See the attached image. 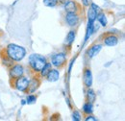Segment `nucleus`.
<instances>
[{
  "label": "nucleus",
  "mask_w": 125,
  "mask_h": 121,
  "mask_svg": "<svg viewBox=\"0 0 125 121\" xmlns=\"http://www.w3.org/2000/svg\"><path fill=\"white\" fill-rule=\"evenodd\" d=\"M5 52L7 56L13 60L14 61H20L22 60L26 56V50L24 47L20 45H17L16 43H10L8 44Z\"/></svg>",
  "instance_id": "1"
},
{
  "label": "nucleus",
  "mask_w": 125,
  "mask_h": 121,
  "mask_svg": "<svg viewBox=\"0 0 125 121\" xmlns=\"http://www.w3.org/2000/svg\"><path fill=\"white\" fill-rule=\"evenodd\" d=\"M46 62V58L40 54H31L29 56V66L35 73H40Z\"/></svg>",
  "instance_id": "2"
},
{
  "label": "nucleus",
  "mask_w": 125,
  "mask_h": 121,
  "mask_svg": "<svg viewBox=\"0 0 125 121\" xmlns=\"http://www.w3.org/2000/svg\"><path fill=\"white\" fill-rule=\"evenodd\" d=\"M28 85H29V79L25 76H20L16 78V80H14V87L19 91L26 92L28 89Z\"/></svg>",
  "instance_id": "3"
},
{
  "label": "nucleus",
  "mask_w": 125,
  "mask_h": 121,
  "mask_svg": "<svg viewBox=\"0 0 125 121\" xmlns=\"http://www.w3.org/2000/svg\"><path fill=\"white\" fill-rule=\"evenodd\" d=\"M65 63H66V54L62 52L55 54L51 59V64L58 68L64 66Z\"/></svg>",
  "instance_id": "4"
},
{
  "label": "nucleus",
  "mask_w": 125,
  "mask_h": 121,
  "mask_svg": "<svg viewBox=\"0 0 125 121\" xmlns=\"http://www.w3.org/2000/svg\"><path fill=\"white\" fill-rule=\"evenodd\" d=\"M23 75H24V67L21 64H14L9 68V76L10 79L13 81Z\"/></svg>",
  "instance_id": "5"
},
{
  "label": "nucleus",
  "mask_w": 125,
  "mask_h": 121,
  "mask_svg": "<svg viewBox=\"0 0 125 121\" xmlns=\"http://www.w3.org/2000/svg\"><path fill=\"white\" fill-rule=\"evenodd\" d=\"M64 20L69 27H75L80 22V16L75 13H66V15H64Z\"/></svg>",
  "instance_id": "6"
},
{
  "label": "nucleus",
  "mask_w": 125,
  "mask_h": 121,
  "mask_svg": "<svg viewBox=\"0 0 125 121\" xmlns=\"http://www.w3.org/2000/svg\"><path fill=\"white\" fill-rule=\"evenodd\" d=\"M64 10L66 13H75L78 14L80 11V5L74 0H68L64 4Z\"/></svg>",
  "instance_id": "7"
},
{
  "label": "nucleus",
  "mask_w": 125,
  "mask_h": 121,
  "mask_svg": "<svg viewBox=\"0 0 125 121\" xmlns=\"http://www.w3.org/2000/svg\"><path fill=\"white\" fill-rule=\"evenodd\" d=\"M83 82L86 88H91L93 86V73L91 68L86 67L83 72Z\"/></svg>",
  "instance_id": "8"
},
{
  "label": "nucleus",
  "mask_w": 125,
  "mask_h": 121,
  "mask_svg": "<svg viewBox=\"0 0 125 121\" xmlns=\"http://www.w3.org/2000/svg\"><path fill=\"white\" fill-rule=\"evenodd\" d=\"M103 43L106 46H115L118 43V38L115 35L108 34V35L104 36Z\"/></svg>",
  "instance_id": "9"
},
{
  "label": "nucleus",
  "mask_w": 125,
  "mask_h": 121,
  "mask_svg": "<svg viewBox=\"0 0 125 121\" xmlns=\"http://www.w3.org/2000/svg\"><path fill=\"white\" fill-rule=\"evenodd\" d=\"M40 85H41V81H40L39 77L32 78V80H29V85H28V89H27L26 92H28L29 94L34 93L35 91L39 89Z\"/></svg>",
  "instance_id": "10"
},
{
  "label": "nucleus",
  "mask_w": 125,
  "mask_h": 121,
  "mask_svg": "<svg viewBox=\"0 0 125 121\" xmlns=\"http://www.w3.org/2000/svg\"><path fill=\"white\" fill-rule=\"evenodd\" d=\"M101 49H102V44H94V45L92 46V47H90L89 49H88V51H87V56L90 58V59H93L94 58L95 56H97V54L101 51Z\"/></svg>",
  "instance_id": "11"
},
{
  "label": "nucleus",
  "mask_w": 125,
  "mask_h": 121,
  "mask_svg": "<svg viewBox=\"0 0 125 121\" xmlns=\"http://www.w3.org/2000/svg\"><path fill=\"white\" fill-rule=\"evenodd\" d=\"M47 78V80L49 82H56L59 80L60 78V72L57 69H50V71L47 73V75L45 76Z\"/></svg>",
  "instance_id": "12"
},
{
  "label": "nucleus",
  "mask_w": 125,
  "mask_h": 121,
  "mask_svg": "<svg viewBox=\"0 0 125 121\" xmlns=\"http://www.w3.org/2000/svg\"><path fill=\"white\" fill-rule=\"evenodd\" d=\"M4 52H5V50H4ZM1 59H2V61H3V64L4 65H6L7 67H11L12 65H14V60H11L8 56H7V54H6V52H5V54H3L2 52H1Z\"/></svg>",
  "instance_id": "13"
},
{
  "label": "nucleus",
  "mask_w": 125,
  "mask_h": 121,
  "mask_svg": "<svg viewBox=\"0 0 125 121\" xmlns=\"http://www.w3.org/2000/svg\"><path fill=\"white\" fill-rule=\"evenodd\" d=\"M75 37H76V31L75 30L69 31V33H68L67 36H66V40H65L66 44L68 46L71 45V44L73 43V41L75 40Z\"/></svg>",
  "instance_id": "14"
},
{
  "label": "nucleus",
  "mask_w": 125,
  "mask_h": 121,
  "mask_svg": "<svg viewBox=\"0 0 125 121\" xmlns=\"http://www.w3.org/2000/svg\"><path fill=\"white\" fill-rule=\"evenodd\" d=\"M96 99V94H95V91L89 88L88 91H87V102H90V103H94Z\"/></svg>",
  "instance_id": "15"
},
{
  "label": "nucleus",
  "mask_w": 125,
  "mask_h": 121,
  "mask_svg": "<svg viewBox=\"0 0 125 121\" xmlns=\"http://www.w3.org/2000/svg\"><path fill=\"white\" fill-rule=\"evenodd\" d=\"M94 33V22H91L89 21L88 22V27H87V33H86V37H85V41H87L91 37L92 35Z\"/></svg>",
  "instance_id": "16"
},
{
  "label": "nucleus",
  "mask_w": 125,
  "mask_h": 121,
  "mask_svg": "<svg viewBox=\"0 0 125 121\" xmlns=\"http://www.w3.org/2000/svg\"><path fill=\"white\" fill-rule=\"evenodd\" d=\"M97 15H98V13H97L94 9H93L92 7H90V9H89V11H88V19H89V21H91V22H95Z\"/></svg>",
  "instance_id": "17"
},
{
  "label": "nucleus",
  "mask_w": 125,
  "mask_h": 121,
  "mask_svg": "<svg viewBox=\"0 0 125 121\" xmlns=\"http://www.w3.org/2000/svg\"><path fill=\"white\" fill-rule=\"evenodd\" d=\"M94 111V107H93V103L87 102L84 104L83 106V112L86 114H92Z\"/></svg>",
  "instance_id": "18"
},
{
  "label": "nucleus",
  "mask_w": 125,
  "mask_h": 121,
  "mask_svg": "<svg viewBox=\"0 0 125 121\" xmlns=\"http://www.w3.org/2000/svg\"><path fill=\"white\" fill-rule=\"evenodd\" d=\"M96 19L98 20V22L102 25V26H106L107 25V23H108V21H107V17H106V15L105 14H103V13H101V14H98L97 15V17H96Z\"/></svg>",
  "instance_id": "19"
},
{
  "label": "nucleus",
  "mask_w": 125,
  "mask_h": 121,
  "mask_svg": "<svg viewBox=\"0 0 125 121\" xmlns=\"http://www.w3.org/2000/svg\"><path fill=\"white\" fill-rule=\"evenodd\" d=\"M52 68V64H51V62H46L45 63V65L43 66V68L41 70V72H40V74L42 77H45L47 75V73L50 71V69Z\"/></svg>",
  "instance_id": "20"
},
{
  "label": "nucleus",
  "mask_w": 125,
  "mask_h": 121,
  "mask_svg": "<svg viewBox=\"0 0 125 121\" xmlns=\"http://www.w3.org/2000/svg\"><path fill=\"white\" fill-rule=\"evenodd\" d=\"M43 4L46 7H55L58 5V0H43Z\"/></svg>",
  "instance_id": "21"
},
{
  "label": "nucleus",
  "mask_w": 125,
  "mask_h": 121,
  "mask_svg": "<svg viewBox=\"0 0 125 121\" xmlns=\"http://www.w3.org/2000/svg\"><path fill=\"white\" fill-rule=\"evenodd\" d=\"M37 101V97L35 96V95H33V94H30V95H28L27 96V99H26V102H27V104H33V103H35Z\"/></svg>",
  "instance_id": "22"
},
{
  "label": "nucleus",
  "mask_w": 125,
  "mask_h": 121,
  "mask_svg": "<svg viewBox=\"0 0 125 121\" xmlns=\"http://www.w3.org/2000/svg\"><path fill=\"white\" fill-rule=\"evenodd\" d=\"M72 119L74 121H80L81 120V114L78 111H74L72 114Z\"/></svg>",
  "instance_id": "23"
},
{
  "label": "nucleus",
  "mask_w": 125,
  "mask_h": 121,
  "mask_svg": "<svg viewBox=\"0 0 125 121\" xmlns=\"http://www.w3.org/2000/svg\"><path fill=\"white\" fill-rule=\"evenodd\" d=\"M85 120L86 121H96V118H95L94 116H93V115H91V114H88V115L86 116Z\"/></svg>",
  "instance_id": "24"
},
{
  "label": "nucleus",
  "mask_w": 125,
  "mask_h": 121,
  "mask_svg": "<svg viewBox=\"0 0 125 121\" xmlns=\"http://www.w3.org/2000/svg\"><path fill=\"white\" fill-rule=\"evenodd\" d=\"M91 7H92L93 9H94V10H95L97 13H100V12H101V9H100V7L96 6L94 3H92V4H91Z\"/></svg>",
  "instance_id": "25"
},
{
  "label": "nucleus",
  "mask_w": 125,
  "mask_h": 121,
  "mask_svg": "<svg viewBox=\"0 0 125 121\" xmlns=\"http://www.w3.org/2000/svg\"><path fill=\"white\" fill-rule=\"evenodd\" d=\"M82 2H83V4H84V6H86V7L90 6V3H89L88 0H82Z\"/></svg>",
  "instance_id": "26"
},
{
  "label": "nucleus",
  "mask_w": 125,
  "mask_h": 121,
  "mask_svg": "<svg viewBox=\"0 0 125 121\" xmlns=\"http://www.w3.org/2000/svg\"><path fill=\"white\" fill-rule=\"evenodd\" d=\"M67 1H68V0H58V3H60V4H62V5H64Z\"/></svg>",
  "instance_id": "27"
}]
</instances>
